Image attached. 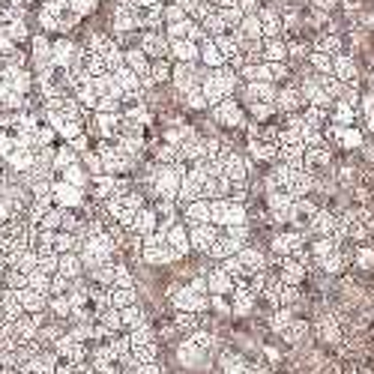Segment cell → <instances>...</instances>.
I'll return each instance as SVG.
<instances>
[{
  "instance_id": "obj_1",
  "label": "cell",
  "mask_w": 374,
  "mask_h": 374,
  "mask_svg": "<svg viewBox=\"0 0 374 374\" xmlns=\"http://www.w3.org/2000/svg\"><path fill=\"white\" fill-rule=\"evenodd\" d=\"M237 72L231 66H219V69H210L207 78H204V84H201V90H204V96H207V102L210 105H219V102H225V99H231V93L237 90Z\"/></svg>"
},
{
  "instance_id": "obj_2",
  "label": "cell",
  "mask_w": 374,
  "mask_h": 374,
  "mask_svg": "<svg viewBox=\"0 0 374 374\" xmlns=\"http://www.w3.org/2000/svg\"><path fill=\"white\" fill-rule=\"evenodd\" d=\"M213 123L225 126V129H240V126H246V111H242V105L231 96L225 102L213 105Z\"/></svg>"
},
{
  "instance_id": "obj_3",
  "label": "cell",
  "mask_w": 374,
  "mask_h": 374,
  "mask_svg": "<svg viewBox=\"0 0 374 374\" xmlns=\"http://www.w3.org/2000/svg\"><path fill=\"white\" fill-rule=\"evenodd\" d=\"M141 52L150 60H165V57H171V42L165 33H159V30H144V33H141Z\"/></svg>"
},
{
  "instance_id": "obj_4",
  "label": "cell",
  "mask_w": 374,
  "mask_h": 374,
  "mask_svg": "<svg viewBox=\"0 0 374 374\" xmlns=\"http://www.w3.org/2000/svg\"><path fill=\"white\" fill-rule=\"evenodd\" d=\"M276 96H279V90L270 81H246V87H242V102L246 105H258V102L276 105Z\"/></svg>"
},
{
  "instance_id": "obj_5",
  "label": "cell",
  "mask_w": 374,
  "mask_h": 374,
  "mask_svg": "<svg viewBox=\"0 0 374 374\" xmlns=\"http://www.w3.org/2000/svg\"><path fill=\"white\" fill-rule=\"evenodd\" d=\"M216 237H219V225H213V221H198V225H189L192 249L204 251V255H207V249L216 242Z\"/></svg>"
},
{
  "instance_id": "obj_6",
  "label": "cell",
  "mask_w": 374,
  "mask_h": 374,
  "mask_svg": "<svg viewBox=\"0 0 374 374\" xmlns=\"http://www.w3.org/2000/svg\"><path fill=\"white\" fill-rule=\"evenodd\" d=\"M207 288H210V297H231L234 288H237V279L231 276L228 270L213 267L207 272Z\"/></svg>"
},
{
  "instance_id": "obj_7",
  "label": "cell",
  "mask_w": 374,
  "mask_h": 374,
  "mask_svg": "<svg viewBox=\"0 0 374 374\" xmlns=\"http://www.w3.org/2000/svg\"><path fill=\"white\" fill-rule=\"evenodd\" d=\"M309 336H311V323L306 320V318H294L285 327V332H281V341H285V345H290V348H302L309 341Z\"/></svg>"
},
{
  "instance_id": "obj_8",
  "label": "cell",
  "mask_w": 374,
  "mask_h": 374,
  "mask_svg": "<svg viewBox=\"0 0 374 374\" xmlns=\"http://www.w3.org/2000/svg\"><path fill=\"white\" fill-rule=\"evenodd\" d=\"M302 105H306V99H302L297 84L279 90V96H276V111H279V114H297Z\"/></svg>"
},
{
  "instance_id": "obj_9",
  "label": "cell",
  "mask_w": 374,
  "mask_h": 374,
  "mask_svg": "<svg viewBox=\"0 0 374 374\" xmlns=\"http://www.w3.org/2000/svg\"><path fill=\"white\" fill-rule=\"evenodd\" d=\"M332 75H336L341 84H357V78H359L357 60H353L350 54H336L332 57Z\"/></svg>"
},
{
  "instance_id": "obj_10",
  "label": "cell",
  "mask_w": 374,
  "mask_h": 374,
  "mask_svg": "<svg viewBox=\"0 0 374 374\" xmlns=\"http://www.w3.org/2000/svg\"><path fill=\"white\" fill-rule=\"evenodd\" d=\"M129 231H132L135 237H141V240L150 237V234H156V231H159V213H156V210H150V207H144L135 216V221H132V228H129Z\"/></svg>"
},
{
  "instance_id": "obj_11",
  "label": "cell",
  "mask_w": 374,
  "mask_h": 374,
  "mask_svg": "<svg viewBox=\"0 0 374 374\" xmlns=\"http://www.w3.org/2000/svg\"><path fill=\"white\" fill-rule=\"evenodd\" d=\"M258 22H260V30H264V39H276V36H281V30H285L281 13H276L272 6L258 9Z\"/></svg>"
},
{
  "instance_id": "obj_12",
  "label": "cell",
  "mask_w": 374,
  "mask_h": 374,
  "mask_svg": "<svg viewBox=\"0 0 374 374\" xmlns=\"http://www.w3.org/2000/svg\"><path fill=\"white\" fill-rule=\"evenodd\" d=\"M18 297H22L24 315H42V311H48V297L39 294V290H33V288L18 290Z\"/></svg>"
},
{
  "instance_id": "obj_13",
  "label": "cell",
  "mask_w": 374,
  "mask_h": 374,
  "mask_svg": "<svg viewBox=\"0 0 374 374\" xmlns=\"http://www.w3.org/2000/svg\"><path fill=\"white\" fill-rule=\"evenodd\" d=\"M171 57H177V63H195L201 57V45L192 39H177V42H171Z\"/></svg>"
},
{
  "instance_id": "obj_14",
  "label": "cell",
  "mask_w": 374,
  "mask_h": 374,
  "mask_svg": "<svg viewBox=\"0 0 374 374\" xmlns=\"http://www.w3.org/2000/svg\"><path fill=\"white\" fill-rule=\"evenodd\" d=\"M81 201V186H72V183H54V204L60 210H66V207H75Z\"/></svg>"
},
{
  "instance_id": "obj_15",
  "label": "cell",
  "mask_w": 374,
  "mask_h": 374,
  "mask_svg": "<svg viewBox=\"0 0 374 374\" xmlns=\"http://www.w3.org/2000/svg\"><path fill=\"white\" fill-rule=\"evenodd\" d=\"M219 371L221 374H246L249 371V359L242 353H234V350H225L219 357Z\"/></svg>"
},
{
  "instance_id": "obj_16",
  "label": "cell",
  "mask_w": 374,
  "mask_h": 374,
  "mask_svg": "<svg viewBox=\"0 0 374 374\" xmlns=\"http://www.w3.org/2000/svg\"><path fill=\"white\" fill-rule=\"evenodd\" d=\"M264 63H285L288 60V42H281V36L264 39V52H260Z\"/></svg>"
},
{
  "instance_id": "obj_17",
  "label": "cell",
  "mask_w": 374,
  "mask_h": 374,
  "mask_svg": "<svg viewBox=\"0 0 374 374\" xmlns=\"http://www.w3.org/2000/svg\"><path fill=\"white\" fill-rule=\"evenodd\" d=\"M165 237H168V246L174 249L180 258H186V255H189L192 242H189V231H186V228H180V225H171V228L165 231Z\"/></svg>"
},
{
  "instance_id": "obj_18",
  "label": "cell",
  "mask_w": 374,
  "mask_h": 374,
  "mask_svg": "<svg viewBox=\"0 0 374 374\" xmlns=\"http://www.w3.org/2000/svg\"><path fill=\"white\" fill-rule=\"evenodd\" d=\"M150 63H153V60H150L144 52H141V48H129L126 52V66L132 69V72L144 81V78H150Z\"/></svg>"
},
{
  "instance_id": "obj_19",
  "label": "cell",
  "mask_w": 374,
  "mask_h": 374,
  "mask_svg": "<svg viewBox=\"0 0 374 374\" xmlns=\"http://www.w3.org/2000/svg\"><path fill=\"white\" fill-rule=\"evenodd\" d=\"M171 75H174V63L165 57V60H153L150 63V84L153 87H165L168 81H171Z\"/></svg>"
},
{
  "instance_id": "obj_20",
  "label": "cell",
  "mask_w": 374,
  "mask_h": 374,
  "mask_svg": "<svg viewBox=\"0 0 374 374\" xmlns=\"http://www.w3.org/2000/svg\"><path fill=\"white\" fill-rule=\"evenodd\" d=\"M57 272H63L66 279L78 281V279H81V272H84V264H81V255H78V251H66V255H60V267H57Z\"/></svg>"
},
{
  "instance_id": "obj_21",
  "label": "cell",
  "mask_w": 374,
  "mask_h": 374,
  "mask_svg": "<svg viewBox=\"0 0 374 374\" xmlns=\"http://www.w3.org/2000/svg\"><path fill=\"white\" fill-rule=\"evenodd\" d=\"M201 60L207 63V69H219V66H225V54L219 52L216 39H204V42H201Z\"/></svg>"
},
{
  "instance_id": "obj_22",
  "label": "cell",
  "mask_w": 374,
  "mask_h": 374,
  "mask_svg": "<svg viewBox=\"0 0 374 374\" xmlns=\"http://www.w3.org/2000/svg\"><path fill=\"white\" fill-rule=\"evenodd\" d=\"M93 198L99 201H108V198H114L117 195V177H111V174H102V177H93Z\"/></svg>"
},
{
  "instance_id": "obj_23",
  "label": "cell",
  "mask_w": 374,
  "mask_h": 374,
  "mask_svg": "<svg viewBox=\"0 0 374 374\" xmlns=\"http://www.w3.org/2000/svg\"><path fill=\"white\" fill-rule=\"evenodd\" d=\"M183 216L189 219V225H198V221H210V201H192V204L183 207Z\"/></svg>"
},
{
  "instance_id": "obj_24",
  "label": "cell",
  "mask_w": 374,
  "mask_h": 374,
  "mask_svg": "<svg viewBox=\"0 0 374 374\" xmlns=\"http://www.w3.org/2000/svg\"><path fill=\"white\" fill-rule=\"evenodd\" d=\"M315 52L329 54V57L341 54V36L338 33H323V36H318L315 39Z\"/></svg>"
},
{
  "instance_id": "obj_25",
  "label": "cell",
  "mask_w": 374,
  "mask_h": 374,
  "mask_svg": "<svg viewBox=\"0 0 374 374\" xmlns=\"http://www.w3.org/2000/svg\"><path fill=\"white\" fill-rule=\"evenodd\" d=\"M135 288H111V309H129V306H135Z\"/></svg>"
},
{
  "instance_id": "obj_26",
  "label": "cell",
  "mask_w": 374,
  "mask_h": 374,
  "mask_svg": "<svg viewBox=\"0 0 374 374\" xmlns=\"http://www.w3.org/2000/svg\"><path fill=\"white\" fill-rule=\"evenodd\" d=\"M129 341H132V348H141V345H156V329L150 327V323H144V327H135V329H129L126 332Z\"/></svg>"
},
{
  "instance_id": "obj_27",
  "label": "cell",
  "mask_w": 374,
  "mask_h": 374,
  "mask_svg": "<svg viewBox=\"0 0 374 374\" xmlns=\"http://www.w3.org/2000/svg\"><path fill=\"white\" fill-rule=\"evenodd\" d=\"M27 288H33V290H39V294H52V276L48 272H42V270H33V272H27Z\"/></svg>"
},
{
  "instance_id": "obj_28",
  "label": "cell",
  "mask_w": 374,
  "mask_h": 374,
  "mask_svg": "<svg viewBox=\"0 0 374 374\" xmlns=\"http://www.w3.org/2000/svg\"><path fill=\"white\" fill-rule=\"evenodd\" d=\"M120 320H123V329H135V327H144L147 315L138 306H129V309H120Z\"/></svg>"
},
{
  "instance_id": "obj_29",
  "label": "cell",
  "mask_w": 374,
  "mask_h": 374,
  "mask_svg": "<svg viewBox=\"0 0 374 374\" xmlns=\"http://www.w3.org/2000/svg\"><path fill=\"white\" fill-rule=\"evenodd\" d=\"M48 311L54 315V320H69L72 318V306H69L66 297H52L48 299Z\"/></svg>"
},
{
  "instance_id": "obj_30",
  "label": "cell",
  "mask_w": 374,
  "mask_h": 374,
  "mask_svg": "<svg viewBox=\"0 0 374 374\" xmlns=\"http://www.w3.org/2000/svg\"><path fill=\"white\" fill-rule=\"evenodd\" d=\"M309 66L315 69L318 75H332V57H329V54L311 52V54H309Z\"/></svg>"
},
{
  "instance_id": "obj_31",
  "label": "cell",
  "mask_w": 374,
  "mask_h": 374,
  "mask_svg": "<svg viewBox=\"0 0 374 374\" xmlns=\"http://www.w3.org/2000/svg\"><path fill=\"white\" fill-rule=\"evenodd\" d=\"M332 126H353V120H357V111L345 102H336V117H329Z\"/></svg>"
},
{
  "instance_id": "obj_32",
  "label": "cell",
  "mask_w": 374,
  "mask_h": 374,
  "mask_svg": "<svg viewBox=\"0 0 374 374\" xmlns=\"http://www.w3.org/2000/svg\"><path fill=\"white\" fill-rule=\"evenodd\" d=\"M111 288H135V279H132V270H129L126 264H114V285Z\"/></svg>"
},
{
  "instance_id": "obj_33",
  "label": "cell",
  "mask_w": 374,
  "mask_h": 374,
  "mask_svg": "<svg viewBox=\"0 0 374 374\" xmlns=\"http://www.w3.org/2000/svg\"><path fill=\"white\" fill-rule=\"evenodd\" d=\"M3 288L6 290H24L27 288V276L18 270H6L3 272Z\"/></svg>"
},
{
  "instance_id": "obj_34",
  "label": "cell",
  "mask_w": 374,
  "mask_h": 374,
  "mask_svg": "<svg viewBox=\"0 0 374 374\" xmlns=\"http://www.w3.org/2000/svg\"><path fill=\"white\" fill-rule=\"evenodd\" d=\"M186 9L183 6H177V3H168V6H162V22L165 24H177V22H186Z\"/></svg>"
},
{
  "instance_id": "obj_35",
  "label": "cell",
  "mask_w": 374,
  "mask_h": 374,
  "mask_svg": "<svg viewBox=\"0 0 374 374\" xmlns=\"http://www.w3.org/2000/svg\"><path fill=\"white\" fill-rule=\"evenodd\" d=\"M183 102L192 108V111H204L210 102H207V96H204V90H201V87H192L189 90V93L183 96Z\"/></svg>"
},
{
  "instance_id": "obj_36",
  "label": "cell",
  "mask_w": 374,
  "mask_h": 374,
  "mask_svg": "<svg viewBox=\"0 0 374 374\" xmlns=\"http://www.w3.org/2000/svg\"><path fill=\"white\" fill-rule=\"evenodd\" d=\"M249 111H251V117H255V123L264 126L267 120L276 114V105H272V102H258V105H249Z\"/></svg>"
},
{
  "instance_id": "obj_37",
  "label": "cell",
  "mask_w": 374,
  "mask_h": 374,
  "mask_svg": "<svg viewBox=\"0 0 374 374\" xmlns=\"http://www.w3.org/2000/svg\"><path fill=\"white\" fill-rule=\"evenodd\" d=\"M0 30H3V33H6L9 39H13L15 45H18V42H24V39H27V24H24V22H13V24H3Z\"/></svg>"
},
{
  "instance_id": "obj_38",
  "label": "cell",
  "mask_w": 374,
  "mask_h": 374,
  "mask_svg": "<svg viewBox=\"0 0 374 374\" xmlns=\"http://www.w3.org/2000/svg\"><path fill=\"white\" fill-rule=\"evenodd\" d=\"M132 357L138 362H156L159 359V345H141V348H132Z\"/></svg>"
},
{
  "instance_id": "obj_39",
  "label": "cell",
  "mask_w": 374,
  "mask_h": 374,
  "mask_svg": "<svg viewBox=\"0 0 374 374\" xmlns=\"http://www.w3.org/2000/svg\"><path fill=\"white\" fill-rule=\"evenodd\" d=\"M359 105H362V114H366V123H368V129L374 132V96L371 93H366L359 99Z\"/></svg>"
},
{
  "instance_id": "obj_40",
  "label": "cell",
  "mask_w": 374,
  "mask_h": 374,
  "mask_svg": "<svg viewBox=\"0 0 374 374\" xmlns=\"http://www.w3.org/2000/svg\"><path fill=\"white\" fill-rule=\"evenodd\" d=\"M69 147H72L78 156H84L87 150H90V138H87V132H81L78 138H72V141H69Z\"/></svg>"
},
{
  "instance_id": "obj_41",
  "label": "cell",
  "mask_w": 374,
  "mask_h": 374,
  "mask_svg": "<svg viewBox=\"0 0 374 374\" xmlns=\"http://www.w3.org/2000/svg\"><path fill=\"white\" fill-rule=\"evenodd\" d=\"M120 3L132 6V9H138V13H147V9H153V6H159V3H162V0H120Z\"/></svg>"
},
{
  "instance_id": "obj_42",
  "label": "cell",
  "mask_w": 374,
  "mask_h": 374,
  "mask_svg": "<svg viewBox=\"0 0 374 374\" xmlns=\"http://www.w3.org/2000/svg\"><path fill=\"white\" fill-rule=\"evenodd\" d=\"M311 9H320V13H332L338 6V0H309Z\"/></svg>"
},
{
  "instance_id": "obj_43",
  "label": "cell",
  "mask_w": 374,
  "mask_h": 374,
  "mask_svg": "<svg viewBox=\"0 0 374 374\" xmlns=\"http://www.w3.org/2000/svg\"><path fill=\"white\" fill-rule=\"evenodd\" d=\"M210 309H213L216 315H228V311H231V306L225 302V297H210Z\"/></svg>"
},
{
  "instance_id": "obj_44",
  "label": "cell",
  "mask_w": 374,
  "mask_h": 374,
  "mask_svg": "<svg viewBox=\"0 0 374 374\" xmlns=\"http://www.w3.org/2000/svg\"><path fill=\"white\" fill-rule=\"evenodd\" d=\"M135 374H165V371H162L159 362H138Z\"/></svg>"
},
{
  "instance_id": "obj_45",
  "label": "cell",
  "mask_w": 374,
  "mask_h": 374,
  "mask_svg": "<svg viewBox=\"0 0 374 374\" xmlns=\"http://www.w3.org/2000/svg\"><path fill=\"white\" fill-rule=\"evenodd\" d=\"M120 374H123V371H120Z\"/></svg>"
}]
</instances>
